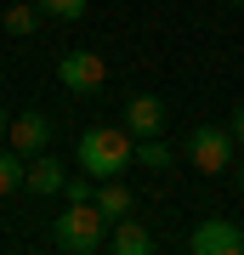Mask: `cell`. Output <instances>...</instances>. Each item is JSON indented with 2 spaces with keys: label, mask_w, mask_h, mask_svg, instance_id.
Listing matches in <instances>:
<instances>
[{
  "label": "cell",
  "mask_w": 244,
  "mask_h": 255,
  "mask_svg": "<svg viewBox=\"0 0 244 255\" xmlns=\"http://www.w3.org/2000/svg\"><path fill=\"white\" fill-rule=\"evenodd\" d=\"M34 199H51V193H63L68 187V176H63V159H51V153H34L28 159V182H23Z\"/></svg>",
  "instance_id": "8"
},
{
  "label": "cell",
  "mask_w": 244,
  "mask_h": 255,
  "mask_svg": "<svg viewBox=\"0 0 244 255\" xmlns=\"http://www.w3.org/2000/svg\"><path fill=\"white\" fill-rule=\"evenodd\" d=\"M6 130H11V125H6V119H0V136H6Z\"/></svg>",
  "instance_id": "18"
},
{
  "label": "cell",
  "mask_w": 244,
  "mask_h": 255,
  "mask_svg": "<svg viewBox=\"0 0 244 255\" xmlns=\"http://www.w3.org/2000/svg\"><path fill=\"white\" fill-rule=\"evenodd\" d=\"M227 125H233V136H239V147H244V102L233 108V119H227Z\"/></svg>",
  "instance_id": "16"
},
{
  "label": "cell",
  "mask_w": 244,
  "mask_h": 255,
  "mask_svg": "<svg viewBox=\"0 0 244 255\" xmlns=\"http://www.w3.org/2000/svg\"><path fill=\"white\" fill-rule=\"evenodd\" d=\"M182 153H188V164L199 176H227L233 170V153H239V136H233V125H193Z\"/></svg>",
  "instance_id": "3"
},
{
  "label": "cell",
  "mask_w": 244,
  "mask_h": 255,
  "mask_svg": "<svg viewBox=\"0 0 244 255\" xmlns=\"http://www.w3.org/2000/svg\"><path fill=\"white\" fill-rule=\"evenodd\" d=\"M108 233H114V221L97 210V199H85V204L68 199V210L57 216V227H51L57 250H68V255H97V250H108Z\"/></svg>",
  "instance_id": "2"
},
{
  "label": "cell",
  "mask_w": 244,
  "mask_h": 255,
  "mask_svg": "<svg viewBox=\"0 0 244 255\" xmlns=\"http://www.w3.org/2000/svg\"><path fill=\"white\" fill-rule=\"evenodd\" d=\"M119 125H125L136 142H142V136H165V102L154 91H136L125 102V119H119Z\"/></svg>",
  "instance_id": "6"
},
{
  "label": "cell",
  "mask_w": 244,
  "mask_h": 255,
  "mask_svg": "<svg viewBox=\"0 0 244 255\" xmlns=\"http://www.w3.org/2000/svg\"><path fill=\"white\" fill-rule=\"evenodd\" d=\"M57 80H63L74 97H91V91L108 85V63H102V51L74 46V51H63V63H57Z\"/></svg>",
  "instance_id": "4"
},
{
  "label": "cell",
  "mask_w": 244,
  "mask_h": 255,
  "mask_svg": "<svg viewBox=\"0 0 244 255\" xmlns=\"http://www.w3.org/2000/svg\"><path fill=\"white\" fill-rule=\"evenodd\" d=\"M74 159H80L85 176L108 182V176H119V170L136 164V136H131L125 125H85L80 142H74Z\"/></svg>",
  "instance_id": "1"
},
{
  "label": "cell",
  "mask_w": 244,
  "mask_h": 255,
  "mask_svg": "<svg viewBox=\"0 0 244 255\" xmlns=\"http://www.w3.org/2000/svg\"><path fill=\"white\" fill-rule=\"evenodd\" d=\"M28 182V159L17 153V147H0V199H6V193H17Z\"/></svg>",
  "instance_id": "13"
},
{
  "label": "cell",
  "mask_w": 244,
  "mask_h": 255,
  "mask_svg": "<svg viewBox=\"0 0 244 255\" xmlns=\"http://www.w3.org/2000/svg\"><path fill=\"white\" fill-rule=\"evenodd\" d=\"M131 187L125 182H119V176H108V182H97V210H102V216H108V221H119V216H131Z\"/></svg>",
  "instance_id": "10"
},
{
  "label": "cell",
  "mask_w": 244,
  "mask_h": 255,
  "mask_svg": "<svg viewBox=\"0 0 244 255\" xmlns=\"http://www.w3.org/2000/svg\"><path fill=\"white\" fill-rule=\"evenodd\" d=\"M233 6H244V0H233Z\"/></svg>",
  "instance_id": "19"
},
{
  "label": "cell",
  "mask_w": 244,
  "mask_h": 255,
  "mask_svg": "<svg viewBox=\"0 0 244 255\" xmlns=\"http://www.w3.org/2000/svg\"><path fill=\"white\" fill-rule=\"evenodd\" d=\"M239 193H244V164H239Z\"/></svg>",
  "instance_id": "17"
},
{
  "label": "cell",
  "mask_w": 244,
  "mask_h": 255,
  "mask_svg": "<svg viewBox=\"0 0 244 255\" xmlns=\"http://www.w3.org/2000/svg\"><path fill=\"white\" fill-rule=\"evenodd\" d=\"M11 147H17L23 159H34V153H45V147H51V119H45L40 108H28V114H17L11 119Z\"/></svg>",
  "instance_id": "7"
},
{
  "label": "cell",
  "mask_w": 244,
  "mask_h": 255,
  "mask_svg": "<svg viewBox=\"0 0 244 255\" xmlns=\"http://www.w3.org/2000/svg\"><path fill=\"white\" fill-rule=\"evenodd\" d=\"M63 193H68L74 204H85V199H97V176H85V170H80V176H68V187H63Z\"/></svg>",
  "instance_id": "15"
},
{
  "label": "cell",
  "mask_w": 244,
  "mask_h": 255,
  "mask_svg": "<svg viewBox=\"0 0 244 255\" xmlns=\"http://www.w3.org/2000/svg\"><path fill=\"white\" fill-rule=\"evenodd\" d=\"M40 17H45V11H40V0H11V6H6V34L28 40V34L40 28Z\"/></svg>",
  "instance_id": "11"
},
{
  "label": "cell",
  "mask_w": 244,
  "mask_h": 255,
  "mask_svg": "<svg viewBox=\"0 0 244 255\" xmlns=\"http://www.w3.org/2000/svg\"><path fill=\"white\" fill-rule=\"evenodd\" d=\"M85 6H91V0H40V11H45V17H57V23H80Z\"/></svg>",
  "instance_id": "14"
},
{
  "label": "cell",
  "mask_w": 244,
  "mask_h": 255,
  "mask_svg": "<svg viewBox=\"0 0 244 255\" xmlns=\"http://www.w3.org/2000/svg\"><path fill=\"white\" fill-rule=\"evenodd\" d=\"M176 153H171V142L165 136H142L136 142V170H171Z\"/></svg>",
  "instance_id": "12"
},
{
  "label": "cell",
  "mask_w": 244,
  "mask_h": 255,
  "mask_svg": "<svg viewBox=\"0 0 244 255\" xmlns=\"http://www.w3.org/2000/svg\"><path fill=\"white\" fill-rule=\"evenodd\" d=\"M108 250L114 255H148V250H154V233H148L136 216H119L114 233H108Z\"/></svg>",
  "instance_id": "9"
},
{
  "label": "cell",
  "mask_w": 244,
  "mask_h": 255,
  "mask_svg": "<svg viewBox=\"0 0 244 255\" xmlns=\"http://www.w3.org/2000/svg\"><path fill=\"white\" fill-rule=\"evenodd\" d=\"M188 250L193 255H239L244 250V227L233 216H205L199 227L188 233Z\"/></svg>",
  "instance_id": "5"
}]
</instances>
